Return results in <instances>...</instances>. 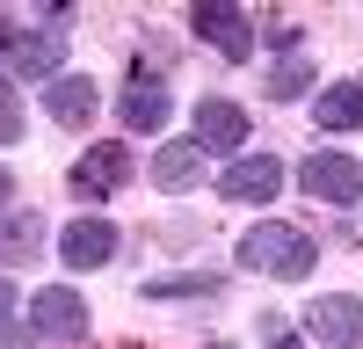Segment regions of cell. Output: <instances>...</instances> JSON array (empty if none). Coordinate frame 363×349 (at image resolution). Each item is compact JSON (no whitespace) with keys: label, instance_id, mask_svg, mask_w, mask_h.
Here are the masks:
<instances>
[{"label":"cell","instance_id":"obj_1","mask_svg":"<svg viewBox=\"0 0 363 349\" xmlns=\"http://www.w3.org/2000/svg\"><path fill=\"white\" fill-rule=\"evenodd\" d=\"M233 262H240V270H247V277H284V284H298V277H313V270H320V240H313L306 226L262 218L255 233H240Z\"/></svg>","mask_w":363,"mask_h":349},{"label":"cell","instance_id":"obj_2","mask_svg":"<svg viewBox=\"0 0 363 349\" xmlns=\"http://www.w3.org/2000/svg\"><path fill=\"white\" fill-rule=\"evenodd\" d=\"M58 58H66V29H22L15 15H0V73L8 80H58Z\"/></svg>","mask_w":363,"mask_h":349},{"label":"cell","instance_id":"obj_3","mask_svg":"<svg viewBox=\"0 0 363 349\" xmlns=\"http://www.w3.org/2000/svg\"><path fill=\"white\" fill-rule=\"evenodd\" d=\"M116 116H124V131H160L174 116V95H167V73L153 58H131L124 66V87H116Z\"/></svg>","mask_w":363,"mask_h":349},{"label":"cell","instance_id":"obj_4","mask_svg":"<svg viewBox=\"0 0 363 349\" xmlns=\"http://www.w3.org/2000/svg\"><path fill=\"white\" fill-rule=\"evenodd\" d=\"M138 174V160H131V145L124 138H102V145H87V153L66 167V189L73 196H87V204H102V196H116Z\"/></svg>","mask_w":363,"mask_h":349},{"label":"cell","instance_id":"obj_5","mask_svg":"<svg viewBox=\"0 0 363 349\" xmlns=\"http://www.w3.org/2000/svg\"><path fill=\"white\" fill-rule=\"evenodd\" d=\"M189 37H203L218 58H255V44H262V29H255V15H240V8H225V0H196L189 8Z\"/></svg>","mask_w":363,"mask_h":349},{"label":"cell","instance_id":"obj_6","mask_svg":"<svg viewBox=\"0 0 363 349\" xmlns=\"http://www.w3.org/2000/svg\"><path fill=\"white\" fill-rule=\"evenodd\" d=\"M284 182H291V167L277 153H240V160H225V174H211V189L225 204H277Z\"/></svg>","mask_w":363,"mask_h":349},{"label":"cell","instance_id":"obj_7","mask_svg":"<svg viewBox=\"0 0 363 349\" xmlns=\"http://www.w3.org/2000/svg\"><path fill=\"white\" fill-rule=\"evenodd\" d=\"M298 189L320 196V204H356V196H363V167H356V153H335V145H320V153L298 160Z\"/></svg>","mask_w":363,"mask_h":349},{"label":"cell","instance_id":"obj_8","mask_svg":"<svg viewBox=\"0 0 363 349\" xmlns=\"http://www.w3.org/2000/svg\"><path fill=\"white\" fill-rule=\"evenodd\" d=\"M306 335L320 349H363V299L356 291H320L306 306Z\"/></svg>","mask_w":363,"mask_h":349},{"label":"cell","instance_id":"obj_9","mask_svg":"<svg viewBox=\"0 0 363 349\" xmlns=\"http://www.w3.org/2000/svg\"><path fill=\"white\" fill-rule=\"evenodd\" d=\"M247 124H255V116L240 109L233 95H203V102H196V131H189V145H196V153H225V160H240Z\"/></svg>","mask_w":363,"mask_h":349},{"label":"cell","instance_id":"obj_10","mask_svg":"<svg viewBox=\"0 0 363 349\" xmlns=\"http://www.w3.org/2000/svg\"><path fill=\"white\" fill-rule=\"evenodd\" d=\"M29 335L80 349V342H87V299L66 291V284H58V291H37V299H29Z\"/></svg>","mask_w":363,"mask_h":349},{"label":"cell","instance_id":"obj_11","mask_svg":"<svg viewBox=\"0 0 363 349\" xmlns=\"http://www.w3.org/2000/svg\"><path fill=\"white\" fill-rule=\"evenodd\" d=\"M58 262L66 270H109L116 255H124V233H116L109 218H66V233H58Z\"/></svg>","mask_w":363,"mask_h":349},{"label":"cell","instance_id":"obj_12","mask_svg":"<svg viewBox=\"0 0 363 349\" xmlns=\"http://www.w3.org/2000/svg\"><path fill=\"white\" fill-rule=\"evenodd\" d=\"M95 109H102V87L87 80V73H58L44 87V116L58 131H80V124H95Z\"/></svg>","mask_w":363,"mask_h":349},{"label":"cell","instance_id":"obj_13","mask_svg":"<svg viewBox=\"0 0 363 349\" xmlns=\"http://www.w3.org/2000/svg\"><path fill=\"white\" fill-rule=\"evenodd\" d=\"M145 182H153L160 196H189L203 182V153H196L189 138H167L160 153H153V167H145Z\"/></svg>","mask_w":363,"mask_h":349},{"label":"cell","instance_id":"obj_14","mask_svg":"<svg viewBox=\"0 0 363 349\" xmlns=\"http://www.w3.org/2000/svg\"><path fill=\"white\" fill-rule=\"evenodd\" d=\"M51 248V226L37 218V211H0V270H22V262H37Z\"/></svg>","mask_w":363,"mask_h":349},{"label":"cell","instance_id":"obj_15","mask_svg":"<svg viewBox=\"0 0 363 349\" xmlns=\"http://www.w3.org/2000/svg\"><path fill=\"white\" fill-rule=\"evenodd\" d=\"M313 124L320 131H363V80H335L313 95Z\"/></svg>","mask_w":363,"mask_h":349},{"label":"cell","instance_id":"obj_16","mask_svg":"<svg viewBox=\"0 0 363 349\" xmlns=\"http://www.w3.org/2000/svg\"><path fill=\"white\" fill-rule=\"evenodd\" d=\"M218 291H225L218 270H189V277H153V284H145V299H153V306H211Z\"/></svg>","mask_w":363,"mask_h":349},{"label":"cell","instance_id":"obj_17","mask_svg":"<svg viewBox=\"0 0 363 349\" xmlns=\"http://www.w3.org/2000/svg\"><path fill=\"white\" fill-rule=\"evenodd\" d=\"M313 87V58H277V66L262 73V95L269 102H291V95H306Z\"/></svg>","mask_w":363,"mask_h":349},{"label":"cell","instance_id":"obj_18","mask_svg":"<svg viewBox=\"0 0 363 349\" xmlns=\"http://www.w3.org/2000/svg\"><path fill=\"white\" fill-rule=\"evenodd\" d=\"M22 131H29V116H22V95H15V80L0 73V145H22Z\"/></svg>","mask_w":363,"mask_h":349},{"label":"cell","instance_id":"obj_19","mask_svg":"<svg viewBox=\"0 0 363 349\" xmlns=\"http://www.w3.org/2000/svg\"><path fill=\"white\" fill-rule=\"evenodd\" d=\"M255 29H262V44L277 51V58H306V29H298V22L277 15V22H255Z\"/></svg>","mask_w":363,"mask_h":349},{"label":"cell","instance_id":"obj_20","mask_svg":"<svg viewBox=\"0 0 363 349\" xmlns=\"http://www.w3.org/2000/svg\"><path fill=\"white\" fill-rule=\"evenodd\" d=\"M0 349H37V335H29L22 320H0Z\"/></svg>","mask_w":363,"mask_h":349},{"label":"cell","instance_id":"obj_21","mask_svg":"<svg viewBox=\"0 0 363 349\" xmlns=\"http://www.w3.org/2000/svg\"><path fill=\"white\" fill-rule=\"evenodd\" d=\"M0 320H15V284L0 277Z\"/></svg>","mask_w":363,"mask_h":349},{"label":"cell","instance_id":"obj_22","mask_svg":"<svg viewBox=\"0 0 363 349\" xmlns=\"http://www.w3.org/2000/svg\"><path fill=\"white\" fill-rule=\"evenodd\" d=\"M8 196H15V174H8V167H0V211H8Z\"/></svg>","mask_w":363,"mask_h":349},{"label":"cell","instance_id":"obj_23","mask_svg":"<svg viewBox=\"0 0 363 349\" xmlns=\"http://www.w3.org/2000/svg\"><path fill=\"white\" fill-rule=\"evenodd\" d=\"M211 349H240V342H211Z\"/></svg>","mask_w":363,"mask_h":349}]
</instances>
